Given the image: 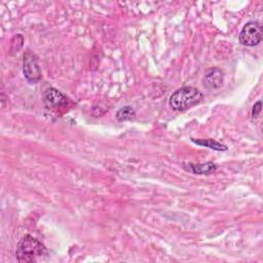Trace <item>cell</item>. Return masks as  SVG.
<instances>
[{"label": "cell", "instance_id": "1", "mask_svg": "<svg viewBox=\"0 0 263 263\" xmlns=\"http://www.w3.org/2000/svg\"><path fill=\"white\" fill-rule=\"evenodd\" d=\"M46 255V248L37 238L30 234L24 235L15 250V257L18 262H36Z\"/></svg>", "mask_w": 263, "mask_h": 263}, {"label": "cell", "instance_id": "2", "mask_svg": "<svg viewBox=\"0 0 263 263\" xmlns=\"http://www.w3.org/2000/svg\"><path fill=\"white\" fill-rule=\"evenodd\" d=\"M203 100V95L193 86H183L172 93L168 100L171 108L175 111H185Z\"/></svg>", "mask_w": 263, "mask_h": 263}, {"label": "cell", "instance_id": "3", "mask_svg": "<svg viewBox=\"0 0 263 263\" xmlns=\"http://www.w3.org/2000/svg\"><path fill=\"white\" fill-rule=\"evenodd\" d=\"M263 29L258 21L248 22L239 33V42L245 46H255L262 40Z\"/></svg>", "mask_w": 263, "mask_h": 263}, {"label": "cell", "instance_id": "4", "mask_svg": "<svg viewBox=\"0 0 263 263\" xmlns=\"http://www.w3.org/2000/svg\"><path fill=\"white\" fill-rule=\"evenodd\" d=\"M23 72L25 78L30 83H37L41 79V71L36 55L31 51H26L23 58Z\"/></svg>", "mask_w": 263, "mask_h": 263}, {"label": "cell", "instance_id": "5", "mask_svg": "<svg viewBox=\"0 0 263 263\" xmlns=\"http://www.w3.org/2000/svg\"><path fill=\"white\" fill-rule=\"evenodd\" d=\"M43 103L47 109L57 111L66 107L68 105V100L60 90L49 87L43 92Z\"/></svg>", "mask_w": 263, "mask_h": 263}, {"label": "cell", "instance_id": "6", "mask_svg": "<svg viewBox=\"0 0 263 263\" xmlns=\"http://www.w3.org/2000/svg\"><path fill=\"white\" fill-rule=\"evenodd\" d=\"M224 76L223 72L218 68H210L204 72L202 82L203 85L209 89L219 88L223 84Z\"/></svg>", "mask_w": 263, "mask_h": 263}, {"label": "cell", "instance_id": "7", "mask_svg": "<svg viewBox=\"0 0 263 263\" xmlns=\"http://www.w3.org/2000/svg\"><path fill=\"white\" fill-rule=\"evenodd\" d=\"M184 168L188 172H191L193 174H198V175H210L212 173H215L218 168V166L212 162H205V163H185Z\"/></svg>", "mask_w": 263, "mask_h": 263}, {"label": "cell", "instance_id": "8", "mask_svg": "<svg viewBox=\"0 0 263 263\" xmlns=\"http://www.w3.org/2000/svg\"><path fill=\"white\" fill-rule=\"evenodd\" d=\"M191 141L193 143H195L196 145L199 146H203L213 150H217V151H226L227 150V146L223 145L222 143L213 140V139H191Z\"/></svg>", "mask_w": 263, "mask_h": 263}, {"label": "cell", "instance_id": "9", "mask_svg": "<svg viewBox=\"0 0 263 263\" xmlns=\"http://www.w3.org/2000/svg\"><path fill=\"white\" fill-rule=\"evenodd\" d=\"M136 118V112L130 106L121 107L116 113V119L118 121H129Z\"/></svg>", "mask_w": 263, "mask_h": 263}, {"label": "cell", "instance_id": "10", "mask_svg": "<svg viewBox=\"0 0 263 263\" xmlns=\"http://www.w3.org/2000/svg\"><path fill=\"white\" fill-rule=\"evenodd\" d=\"M261 106H262L261 101H258L257 103L254 104V106L252 108V118H256L259 115V113L261 111Z\"/></svg>", "mask_w": 263, "mask_h": 263}]
</instances>
